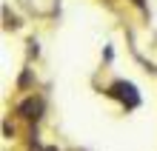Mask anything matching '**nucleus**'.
<instances>
[{"mask_svg":"<svg viewBox=\"0 0 157 151\" xmlns=\"http://www.w3.org/2000/svg\"><path fill=\"white\" fill-rule=\"evenodd\" d=\"M109 94H112V97H120V100H123V103H126L128 108H134L137 103H140V97H137L134 86H132V83H123V80H117L114 86L109 89Z\"/></svg>","mask_w":157,"mask_h":151,"instance_id":"nucleus-1","label":"nucleus"},{"mask_svg":"<svg viewBox=\"0 0 157 151\" xmlns=\"http://www.w3.org/2000/svg\"><path fill=\"white\" fill-rule=\"evenodd\" d=\"M17 114H20L23 120H29V123H37L40 114H43V100H40V97H29V100H23L20 106H17Z\"/></svg>","mask_w":157,"mask_h":151,"instance_id":"nucleus-2","label":"nucleus"},{"mask_svg":"<svg viewBox=\"0 0 157 151\" xmlns=\"http://www.w3.org/2000/svg\"><path fill=\"white\" fill-rule=\"evenodd\" d=\"M134 3H137V6H140V3H143V0H134Z\"/></svg>","mask_w":157,"mask_h":151,"instance_id":"nucleus-3","label":"nucleus"}]
</instances>
